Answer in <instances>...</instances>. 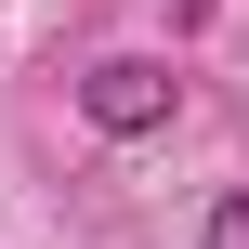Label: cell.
<instances>
[{"label":"cell","instance_id":"cell-1","mask_svg":"<svg viewBox=\"0 0 249 249\" xmlns=\"http://www.w3.org/2000/svg\"><path fill=\"white\" fill-rule=\"evenodd\" d=\"M171 105H184L171 53H105V66H79V118H92L105 144H131V131H171Z\"/></svg>","mask_w":249,"mask_h":249},{"label":"cell","instance_id":"cell-2","mask_svg":"<svg viewBox=\"0 0 249 249\" xmlns=\"http://www.w3.org/2000/svg\"><path fill=\"white\" fill-rule=\"evenodd\" d=\"M197 249H249V184H223V197L197 210Z\"/></svg>","mask_w":249,"mask_h":249}]
</instances>
